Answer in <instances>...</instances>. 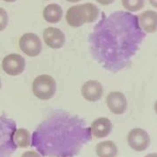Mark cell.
Returning a JSON list of instances; mask_svg holds the SVG:
<instances>
[{
	"instance_id": "cell-1",
	"label": "cell",
	"mask_w": 157,
	"mask_h": 157,
	"mask_svg": "<svg viewBox=\"0 0 157 157\" xmlns=\"http://www.w3.org/2000/svg\"><path fill=\"white\" fill-rule=\"evenodd\" d=\"M145 38L137 15L124 11L109 16L102 13L88 37L89 50L102 68L118 72L130 66Z\"/></svg>"
},
{
	"instance_id": "cell-2",
	"label": "cell",
	"mask_w": 157,
	"mask_h": 157,
	"mask_svg": "<svg viewBox=\"0 0 157 157\" xmlns=\"http://www.w3.org/2000/svg\"><path fill=\"white\" fill-rule=\"evenodd\" d=\"M91 134L83 120L58 110L37 127L32 146L44 156H71L91 140Z\"/></svg>"
},
{
	"instance_id": "cell-3",
	"label": "cell",
	"mask_w": 157,
	"mask_h": 157,
	"mask_svg": "<svg viewBox=\"0 0 157 157\" xmlns=\"http://www.w3.org/2000/svg\"><path fill=\"white\" fill-rule=\"evenodd\" d=\"M100 11L94 4L86 3L70 7L65 15L67 24L71 28H79L85 23H93L99 17Z\"/></svg>"
},
{
	"instance_id": "cell-4",
	"label": "cell",
	"mask_w": 157,
	"mask_h": 157,
	"mask_svg": "<svg viewBox=\"0 0 157 157\" xmlns=\"http://www.w3.org/2000/svg\"><path fill=\"white\" fill-rule=\"evenodd\" d=\"M32 90L36 97L40 100H50L57 91V83L53 77L47 74L37 76L32 84Z\"/></svg>"
},
{
	"instance_id": "cell-5",
	"label": "cell",
	"mask_w": 157,
	"mask_h": 157,
	"mask_svg": "<svg viewBox=\"0 0 157 157\" xmlns=\"http://www.w3.org/2000/svg\"><path fill=\"white\" fill-rule=\"evenodd\" d=\"M129 147L136 152H143L150 145V137L147 131L137 127L132 129L126 136Z\"/></svg>"
},
{
	"instance_id": "cell-6",
	"label": "cell",
	"mask_w": 157,
	"mask_h": 157,
	"mask_svg": "<svg viewBox=\"0 0 157 157\" xmlns=\"http://www.w3.org/2000/svg\"><path fill=\"white\" fill-rule=\"evenodd\" d=\"M20 49L24 54L31 57H37L43 50V44L39 36L33 33L24 34L19 41Z\"/></svg>"
},
{
	"instance_id": "cell-7",
	"label": "cell",
	"mask_w": 157,
	"mask_h": 157,
	"mask_svg": "<svg viewBox=\"0 0 157 157\" xmlns=\"http://www.w3.org/2000/svg\"><path fill=\"white\" fill-rule=\"evenodd\" d=\"M26 60L20 54H10L4 57L2 61V68L10 76L21 75L25 70Z\"/></svg>"
},
{
	"instance_id": "cell-8",
	"label": "cell",
	"mask_w": 157,
	"mask_h": 157,
	"mask_svg": "<svg viewBox=\"0 0 157 157\" xmlns=\"http://www.w3.org/2000/svg\"><path fill=\"white\" fill-rule=\"evenodd\" d=\"M106 104L109 109L115 115H122L126 111L127 99L120 91L110 92L106 97Z\"/></svg>"
},
{
	"instance_id": "cell-9",
	"label": "cell",
	"mask_w": 157,
	"mask_h": 157,
	"mask_svg": "<svg viewBox=\"0 0 157 157\" xmlns=\"http://www.w3.org/2000/svg\"><path fill=\"white\" fill-rule=\"evenodd\" d=\"M43 41L50 49L58 50L64 45L65 36L60 29L50 27L43 31Z\"/></svg>"
},
{
	"instance_id": "cell-10",
	"label": "cell",
	"mask_w": 157,
	"mask_h": 157,
	"mask_svg": "<svg viewBox=\"0 0 157 157\" xmlns=\"http://www.w3.org/2000/svg\"><path fill=\"white\" fill-rule=\"evenodd\" d=\"M81 94L87 101L94 102L101 98L103 94V87L97 80H88L81 87Z\"/></svg>"
},
{
	"instance_id": "cell-11",
	"label": "cell",
	"mask_w": 157,
	"mask_h": 157,
	"mask_svg": "<svg viewBox=\"0 0 157 157\" xmlns=\"http://www.w3.org/2000/svg\"><path fill=\"white\" fill-rule=\"evenodd\" d=\"M140 26L145 33L153 34L157 31V13L147 10L138 16Z\"/></svg>"
},
{
	"instance_id": "cell-12",
	"label": "cell",
	"mask_w": 157,
	"mask_h": 157,
	"mask_svg": "<svg viewBox=\"0 0 157 157\" xmlns=\"http://www.w3.org/2000/svg\"><path fill=\"white\" fill-rule=\"evenodd\" d=\"M91 133L97 139H103L109 135L112 130V123L107 117H99L94 120L90 126Z\"/></svg>"
},
{
	"instance_id": "cell-13",
	"label": "cell",
	"mask_w": 157,
	"mask_h": 157,
	"mask_svg": "<svg viewBox=\"0 0 157 157\" xmlns=\"http://www.w3.org/2000/svg\"><path fill=\"white\" fill-rule=\"evenodd\" d=\"M43 19L49 23L56 24L63 17V9L57 4H50L43 9Z\"/></svg>"
},
{
	"instance_id": "cell-14",
	"label": "cell",
	"mask_w": 157,
	"mask_h": 157,
	"mask_svg": "<svg viewBox=\"0 0 157 157\" xmlns=\"http://www.w3.org/2000/svg\"><path fill=\"white\" fill-rule=\"evenodd\" d=\"M95 152L98 157H116L118 153V148L113 141L105 140L96 145Z\"/></svg>"
},
{
	"instance_id": "cell-15",
	"label": "cell",
	"mask_w": 157,
	"mask_h": 157,
	"mask_svg": "<svg viewBox=\"0 0 157 157\" xmlns=\"http://www.w3.org/2000/svg\"><path fill=\"white\" fill-rule=\"evenodd\" d=\"M13 140L19 147H28L31 145V135L29 131L25 128H19L14 132Z\"/></svg>"
},
{
	"instance_id": "cell-16",
	"label": "cell",
	"mask_w": 157,
	"mask_h": 157,
	"mask_svg": "<svg viewBox=\"0 0 157 157\" xmlns=\"http://www.w3.org/2000/svg\"><path fill=\"white\" fill-rule=\"evenodd\" d=\"M122 6L130 13L140 11L145 5V0H121Z\"/></svg>"
},
{
	"instance_id": "cell-17",
	"label": "cell",
	"mask_w": 157,
	"mask_h": 157,
	"mask_svg": "<svg viewBox=\"0 0 157 157\" xmlns=\"http://www.w3.org/2000/svg\"><path fill=\"white\" fill-rule=\"evenodd\" d=\"M9 22V17L7 13L4 8L0 7V31H3L7 27Z\"/></svg>"
},
{
	"instance_id": "cell-18",
	"label": "cell",
	"mask_w": 157,
	"mask_h": 157,
	"mask_svg": "<svg viewBox=\"0 0 157 157\" xmlns=\"http://www.w3.org/2000/svg\"><path fill=\"white\" fill-rule=\"evenodd\" d=\"M21 157H42L36 151H28V152H25Z\"/></svg>"
},
{
	"instance_id": "cell-19",
	"label": "cell",
	"mask_w": 157,
	"mask_h": 157,
	"mask_svg": "<svg viewBox=\"0 0 157 157\" xmlns=\"http://www.w3.org/2000/svg\"><path fill=\"white\" fill-rule=\"evenodd\" d=\"M96 2H98L101 6H109L112 3H114L115 0H95Z\"/></svg>"
},
{
	"instance_id": "cell-20",
	"label": "cell",
	"mask_w": 157,
	"mask_h": 157,
	"mask_svg": "<svg viewBox=\"0 0 157 157\" xmlns=\"http://www.w3.org/2000/svg\"><path fill=\"white\" fill-rule=\"evenodd\" d=\"M148 2H149V4L153 7L157 9V0H148Z\"/></svg>"
},
{
	"instance_id": "cell-21",
	"label": "cell",
	"mask_w": 157,
	"mask_h": 157,
	"mask_svg": "<svg viewBox=\"0 0 157 157\" xmlns=\"http://www.w3.org/2000/svg\"><path fill=\"white\" fill-rule=\"evenodd\" d=\"M144 157H157V153H151V154L145 155Z\"/></svg>"
},
{
	"instance_id": "cell-22",
	"label": "cell",
	"mask_w": 157,
	"mask_h": 157,
	"mask_svg": "<svg viewBox=\"0 0 157 157\" xmlns=\"http://www.w3.org/2000/svg\"><path fill=\"white\" fill-rule=\"evenodd\" d=\"M154 109H155V113L157 114V100L155 101V105H154Z\"/></svg>"
},
{
	"instance_id": "cell-23",
	"label": "cell",
	"mask_w": 157,
	"mask_h": 157,
	"mask_svg": "<svg viewBox=\"0 0 157 157\" xmlns=\"http://www.w3.org/2000/svg\"><path fill=\"white\" fill-rule=\"evenodd\" d=\"M67 2H70V3H77L78 1H80V0H66Z\"/></svg>"
},
{
	"instance_id": "cell-24",
	"label": "cell",
	"mask_w": 157,
	"mask_h": 157,
	"mask_svg": "<svg viewBox=\"0 0 157 157\" xmlns=\"http://www.w3.org/2000/svg\"><path fill=\"white\" fill-rule=\"evenodd\" d=\"M4 1H6V2H7V3H13V2L17 1V0H4Z\"/></svg>"
},
{
	"instance_id": "cell-25",
	"label": "cell",
	"mask_w": 157,
	"mask_h": 157,
	"mask_svg": "<svg viewBox=\"0 0 157 157\" xmlns=\"http://www.w3.org/2000/svg\"><path fill=\"white\" fill-rule=\"evenodd\" d=\"M0 88H1V79H0Z\"/></svg>"
}]
</instances>
